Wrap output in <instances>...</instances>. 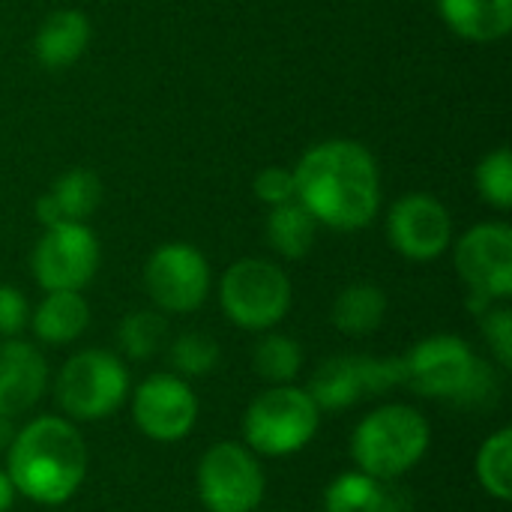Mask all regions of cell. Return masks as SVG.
Returning a JSON list of instances; mask_svg holds the SVG:
<instances>
[{
	"instance_id": "7402d4cb",
	"label": "cell",
	"mask_w": 512,
	"mask_h": 512,
	"mask_svg": "<svg viewBox=\"0 0 512 512\" xmlns=\"http://www.w3.org/2000/svg\"><path fill=\"white\" fill-rule=\"evenodd\" d=\"M480 486L495 498V501H510L512 498V429H498L483 441L477 450L474 462Z\"/></svg>"
},
{
	"instance_id": "5b68a950",
	"label": "cell",
	"mask_w": 512,
	"mask_h": 512,
	"mask_svg": "<svg viewBox=\"0 0 512 512\" xmlns=\"http://www.w3.org/2000/svg\"><path fill=\"white\" fill-rule=\"evenodd\" d=\"M321 426V408L306 387L273 384L258 393L243 414V444L255 456H291L300 453Z\"/></svg>"
},
{
	"instance_id": "d6a6232c",
	"label": "cell",
	"mask_w": 512,
	"mask_h": 512,
	"mask_svg": "<svg viewBox=\"0 0 512 512\" xmlns=\"http://www.w3.org/2000/svg\"><path fill=\"white\" fill-rule=\"evenodd\" d=\"M12 438H15L12 420H9V417H0V453H6V447L12 444Z\"/></svg>"
},
{
	"instance_id": "2e32d148",
	"label": "cell",
	"mask_w": 512,
	"mask_h": 512,
	"mask_svg": "<svg viewBox=\"0 0 512 512\" xmlns=\"http://www.w3.org/2000/svg\"><path fill=\"white\" fill-rule=\"evenodd\" d=\"M102 195L105 189L99 174H93L90 168H69L48 186V192L36 198L33 210L45 228L63 222H87L99 210Z\"/></svg>"
},
{
	"instance_id": "52a82bcc",
	"label": "cell",
	"mask_w": 512,
	"mask_h": 512,
	"mask_svg": "<svg viewBox=\"0 0 512 512\" xmlns=\"http://www.w3.org/2000/svg\"><path fill=\"white\" fill-rule=\"evenodd\" d=\"M129 396L126 363L102 348L72 354L54 381L57 408L72 423H93L111 417Z\"/></svg>"
},
{
	"instance_id": "44dd1931",
	"label": "cell",
	"mask_w": 512,
	"mask_h": 512,
	"mask_svg": "<svg viewBox=\"0 0 512 512\" xmlns=\"http://www.w3.org/2000/svg\"><path fill=\"white\" fill-rule=\"evenodd\" d=\"M333 324L345 336H369L387 318V294L372 282H354L333 300Z\"/></svg>"
},
{
	"instance_id": "d4e9b609",
	"label": "cell",
	"mask_w": 512,
	"mask_h": 512,
	"mask_svg": "<svg viewBox=\"0 0 512 512\" xmlns=\"http://www.w3.org/2000/svg\"><path fill=\"white\" fill-rule=\"evenodd\" d=\"M384 483L363 474L348 471L339 474L324 492V512H381Z\"/></svg>"
},
{
	"instance_id": "1f68e13d",
	"label": "cell",
	"mask_w": 512,
	"mask_h": 512,
	"mask_svg": "<svg viewBox=\"0 0 512 512\" xmlns=\"http://www.w3.org/2000/svg\"><path fill=\"white\" fill-rule=\"evenodd\" d=\"M15 498H18V492H15V486H12L9 474H6V471H0V512L12 510Z\"/></svg>"
},
{
	"instance_id": "9a60e30c",
	"label": "cell",
	"mask_w": 512,
	"mask_h": 512,
	"mask_svg": "<svg viewBox=\"0 0 512 512\" xmlns=\"http://www.w3.org/2000/svg\"><path fill=\"white\" fill-rule=\"evenodd\" d=\"M48 360L24 339L0 342V417L27 414L48 390Z\"/></svg>"
},
{
	"instance_id": "9c48e42d",
	"label": "cell",
	"mask_w": 512,
	"mask_h": 512,
	"mask_svg": "<svg viewBox=\"0 0 512 512\" xmlns=\"http://www.w3.org/2000/svg\"><path fill=\"white\" fill-rule=\"evenodd\" d=\"M195 483L207 512H255L267 489L258 456L237 441L213 444L198 462Z\"/></svg>"
},
{
	"instance_id": "3957f363",
	"label": "cell",
	"mask_w": 512,
	"mask_h": 512,
	"mask_svg": "<svg viewBox=\"0 0 512 512\" xmlns=\"http://www.w3.org/2000/svg\"><path fill=\"white\" fill-rule=\"evenodd\" d=\"M504 372L474 354L453 333H435L402 357V387L456 408H492L504 393Z\"/></svg>"
},
{
	"instance_id": "d6986e66",
	"label": "cell",
	"mask_w": 512,
	"mask_h": 512,
	"mask_svg": "<svg viewBox=\"0 0 512 512\" xmlns=\"http://www.w3.org/2000/svg\"><path fill=\"white\" fill-rule=\"evenodd\" d=\"M30 327L45 345H69L90 327V306L81 291H45L30 315Z\"/></svg>"
},
{
	"instance_id": "f546056e",
	"label": "cell",
	"mask_w": 512,
	"mask_h": 512,
	"mask_svg": "<svg viewBox=\"0 0 512 512\" xmlns=\"http://www.w3.org/2000/svg\"><path fill=\"white\" fill-rule=\"evenodd\" d=\"M27 324H30L27 297L12 285H0V339H18V333Z\"/></svg>"
},
{
	"instance_id": "ba28073f",
	"label": "cell",
	"mask_w": 512,
	"mask_h": 512,
	"mask_svg": "<svg viewBox=\"0 0 512 512\" xmlns=\"http://www.w3.org/2000/svg\"><path fill=\"white\" fill-rule=\"evenodd\" d=\"M459 279L471 291V309L480 315L512 294V228L507 222H480L453 246Z\"/></svg>"
},
{
	"instance_id": "7a4b0ae2",
	"label": "cell",
	"mask_w": 512,
	"mask_h": 512,
	"mask_svg": "<svg viewBox=\"0 0 512 512\" xmlns=\"http://www.w3.org/2000/svg\"><path fill=\"white\" fill-rule=\"evenodd\" d=\"M6 474L33 504L57 507L75 498L87 477V444L66 417H36L6 447Z\"/></svg>"
},
{
	"instance_id": "836d02e7",
	"label": "cell",
	"mask_w": 512,
	"mask_h": 512,
	"mask_svg": "<svg viewBox=\"0 0 512 512\" xmlns=\"http://www.w3.org/2000/svg\"><path fill=\"white\" fill-rule=\"evenodd\" d=\"M273 512H285V510H273Z\"/></svg>"
},
{
	"instance_id": "4fadbf2b",
	"label": "cell",
	"mask_w": 512,
	"mask_h": 512,
	"mask_svg": "<svg viewBox=\"0 0 512 512\" xmlns=\"http://www.w3.org/2000/svg\"><path fill=\"white\" fill-rule=\"evenodd\" d=\"M132 420L150 441L174 444L195 429L198 396L186 378L153 372L132 393Z\"/></svg>"
},
{
	"instance_id": "4dcf8cb0",
	"label": "cell",
	"mask_w": 512,
	"mask_h": 512,
	"mask_svg": "<svg viewBox=\"0 0 512 512\" xmlns=\"http://www.w3.org/2000/svg\"><path fill=\"white\" fill-rule=\"evenodd\" d=\"M381 512H414V498L408 495V489L396 486H387L384 483V501H381Z\"/></svg>"
},
{
	"instance_id": "30bf717a",
	"label": "cell",
	"mask_w": 512,
	"mask_h": 512,
	"mask_svg": "<svg viewBox=\"0 0 512 512\" xmlns=\"http://www.w3.org/2000/svg\"><path fill=\"white\" fill-rule=\"evenodd\" d=\"M210 288V264L192 243H162L144 264V291L159 312L189 315L204 306Z\"/></svg>"
},
{
	"instance_id": "7c38bea8",
	"label": "cell",
	"mask_w": 512,
	"mask_h": 512,
	"mask_svg": "<svg viewBox=\"0 0 512 512\" xmlns=\"http://www.w3.org/2000/svg\"><path fill=\"white\" fill-rule=\"evenodd\" d=\"M99 240L87 222H63L45 228L39 237L30 270L42 291H84L99 270Z\"/></svg>"
},
{
	"instance_id": "8fae6325",
	"label": "cell",
	"mask_w": 512,
	"mask_h": 512,
	"mask_svg": "<svg viewBox=\"0 0 512 512\" xmlns=\"http://www.w3.org/2000/svg\"><path fill=\"white\" fill-rule=\"evenodd\" d=\"M393 387H402V357L342 354L324 360L312 372L306 393L321 411H345L366 396H381Z\"/></svg>"
},
{
	"instance_id": "6da1fadb",
	"label": "cell",
	"mask_w": 512,
	"mask_h": 512,
	"mask_svg": "<svg viewBox=\"0 0 512 512\" xmlns=\"http://www.w3.org/2000/svg\"><path fill=\"white\" fill-rule=\"evenodd\" d=\"M297 201L330 231H360L381 210V171L369 147L330 138L309 147L297 168Z\"/></svg>"
},
{
	"instance_id": "e0dca14e",
	"label": "cell",
	"mask_w": 512,
	"mask_h": 512,
	"mask_svg": "<svg viewBox=\"0 0 512 512\" xmlns=\"http://www.w3.org/2000/svg\"><path fill=\"white\" fill-rule=\"evenodd\" d=\"M90 45V18L81 9H57L51 12L36 36H33V54L45 69H69L81 60V54Z\"/></svg>"
},
{
	"instance_id": "4316f807",
	"label": "cell",
	"mask_w": 512,
	"mask_h": 512,
	"mask_svg": "<svg viewBox=\"0 0 512 512\" xmlns=\"http://www.w3.org/2000/svg\"><path fill=\"white\" fill-rule=\"evenodd\" d=\"M474 186L480 198L495 210L512 207V153L510 147H498L477 162Z\"/></svg>"
},
{
	"instance_id": "8992f818",
	"label": "cell",
	"mask_w": 512,
	"mask_h": 512,
	"mask_svg": "<svg viewBox=\"0 0 512 512\" xmlns=\"http://www.w3.org/2000/svg\"><path fill=\"white\" fill-rule=\"evenodd\" d=\"M294 288L288 273L267 258H240L219 279L225 318L249 333L273 330L291 312Z\"/></svg>"
},
{
	"instance_id": "5bb4252c",
	"label": "cell",
	"mask_w": 512,
	"mask_h": 512,
	"mask_svg": "<svg viewBox=\"0 0 512 512\" xmlns=\"http://www.w3.org/2000/svg\"><path fill=\"white\" fill-rule=\"evenodd\" d=\"M387 240L408 261H435L453 246V216L435 195L408 192L387 213Z\"/></svg>"
},
{
	"instance_id": "83f0119b",
	"label": "cell",
	"mask_w": 512,
	"mask_h": 512,
	"mask_svg": "<svg viewBox=\"0 0 512 512\" xmlns=\"http://www.w3.org/2000/svg\"><path fill=\"white\" fill-rule=\"evenodd\" d=\"M480 333L498 363V369H512V312L504 303H492L486 312H480Z\"/></svg>"
},
{
	"instance_id": "f1b7e54d",
	"label": "cell",
	"mask_w": 512,
	"mask_h": 512,
	"mask_svg": "<svg viewBox=\"0 0 512 512\" xmlns=\"http://www.w3.org/2000/svg\"><path fill=\"white\" fill-rule=\"evenodd\" d=\"M258 201H264L267 207H279L288 201H297V183H294V168H282V165H270L261 168L255 174L252 183Z\"/></svg>"
},
{
	"instance_id": "cb8c5ba5",
	"label": "cell",
	"mask_w": 512,
	"mask_h": 512,
	"mask_svg": "<svg viewBox=\"0 0 512 512\" xmlns=\"http://www.w3.org/2000/svg\"><path fill=\"white\" fill-rule=\"evenodd\" d=\"M168 342V324L153 309H138L126 315L117 327V345L129 360H150Z\"/></svg>"
},
{
	"instance_id": "484cf974",
	"label": "cell",
	"mask_w": 512,
	"mask_h": 512,
	"mask_svg": "<svg viewBox=\"0 0 512 512\" xmlns=\"http://www.w3.org/2000/svg\"><path fill=\"white\" fill-rule=\"evenodd\" d=\"M168 363L180 378H204L219 366V342L210 333H180L168 348Z\"/></svg>"
},
{
	"instance_id": "ffe728a7",
	"label": "cell",
	"mask_w": 512,
	"mask_h": 512,
	"mask_svg": "<svg viewBox=\"0 0 512 512\" xmlns=\"http://www.w3.org/2000/svg\"><path fill=\"white\" fill-rule=\"evenodd\" d=\"M318 228L321 225L300 201H288V204L270 207L267 222H264V237H267V246L279 258L300 261L312 252Z\"/></svg>"
},
{
	"instance_id": "277c9868",
	"label": "cell",
	"mask_w": 512,
	"mask_h": 512,
	"mask_svg": "<svg viewBox=\"0 0 512 512\" xmlns=\"http://www.w3.org/2000/svg\"><path fill=\"white\" fill-rule=\"evenodd\" d=\"M432 444L429 420L405 402L369 411L351 435V459L357 471L393 483L420 465Z\"/></svg>"
},
{
	"instance_id": "ac0fdd59",
	"label": "cell",
	"mask_w": 512,
	"mask_h": 512,
	"mask_svg": "<svg viewBox=\"0 0 512 512\" xmlns=\"http://www.w3.org/2000/svg\"><path fill=\"white\" fill-rule=\"evenodd\" d=\"M438 12L468 42H498L512 30V0H438Z\"/></svg>"
},
{
	"instance_id": "603a6c76",
	"label": "cell",
	"mask_w": 512,
	"mask_h": 512,
	"mask_svg": "<svg viewBox=\"0 0 512 512\" xmlns=\"http://www.w3.org/2000/svg\"><path fill=\"white\" fill-rule=\"evenodd\" d=\"M255 372L270 381V384H294V378L303 369V348L297 339L285 336V333H270L255 345L252 354Z\"/></svg>"
}]
</instances>
